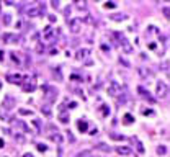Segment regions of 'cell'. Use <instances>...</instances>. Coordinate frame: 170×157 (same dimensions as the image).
I'll use <instances>...</instances> for the list:
<instances>
[{
  "mask_svg": "<svg viewBox=\"0 0 170 157\" xmlns=\"http://www.w3.org/2000/svg\"><path fill=\"white\" fill-rule=\"evenodd\" d=\"M42 38L46 39V41H54V38H56V30H54L53 26H46L44 31H42Z\"/></svg>",
  "mask_w": 170,
  "mask_h": 157,
  "instance_id": "52a82bcc",
  "label": "cell"
},
{
  "mask_svg": "<svg viewBox=\"0 0 170 157\" xmlns=\"http://www.w3.org/2000/svg\"><path fill=\"white\" fill-rule=\"evenodd\" d=\"M49 21H53V23H54V21H56V17H54V15H49Z\"/></svg>",
  "mask_w": 170,
  "mask_h": 157,
  "instance_id": "ab89813d",
  "label": "cell"
},
{
  "mask_svg": "<svg viewBox=\"0 0 170 157\" xmlns=\"http://www.w3.org/2000/svg\"><path fill=\"white\" fill-rule=\"evenodd\" d=\"M4 23H5V25H8V23H10V15H7V13L4 15Z\"/></svg>",
  "mask_w": 170,
  "mask_h": 157,
  "instance_id": "836d02e7",
  "label": "cell"
},
{
  "mask_svg": "<svg viewBox=\"0 0 170 157\" xmlns=\"http://www.w3.org/2000/svg\"><path fill=\"white\" fill-rule=\"evenodd\" d=\"M7 80L10 82V84H21V80H23V75H21V74H8V75H7Z\"/></svg>",
  "mask_w": 170,
  "mask_h": 157,
  "instance_id": "9c48e42d",
  "label": "cell"
},
{
  "mask_svg": "<svg viewBox=\"0 0 170 157\" xmlns=\"http://www.w3.org/2000/svg\"><path fill=\"white\" fill-rule=\"evenodd\" d=\"M157 154H159V156H164V154H167V147L160 144V146L157 147Z\"/></svg>",
  "mask_w": 170,
  "mask_h": 157,
  "instance_id": "4316f807",
  "label": "cell"
},
{
  "mask_svg": "<svg viewBox=\"0 0 170 157\" xmlns=\"http://www.w3.org/2000/svg\"><path fill=\"white\" fill-rule=\"evenodd\" d=\"M115 36H116L118 39H120V46H121V48H123V51L126 52V54H131V52H133V48H131V44L128 43V39L124 38V36L121 35V33H116V35H115Z\"/></svg>",
  "mask_w": 170,
  "mask_h": 157,
  "instance_id": "5b68a950",
  "label": "cell"
},
{
  "mask_svg": "<svg viewBox=\"0 0 170 157\" xmlns=\"http://www.w3.org/2000/svg\"><path fill=\"white\" fill-rule=\"evenodd\" d=\"M67 137H69V141H71V143H74L75 141V137H74V134L71 133V131H67Z\"/></svg>",
  "mask_w": 170,
  "mask_h": 157,
  "instance_id": "e575fe53",
  "label": "cell"
},
{
  "mask_svg": "<svg viewBox=\"0 0 170 157\" xmlns=\"http://www.w3.org/2000/svg\"><path fill=\"white\" fill-rule=\"evenodd\" d=\"M138 70H139V75H141L142 79H146V80H149V79H151V77L154 75V74H152V70H151V69H147V67H139Z\"/></svg>",
  "mask_w": 170,
  "mask_h": 157,
  "instance_id": "30bf717a",
  "label": "cell"
},
{
  "mask_svg": "<svg viewBox=\"0 0 170 157\" xmlns=\"http://www.w3.org/2000/svg\"><path fill=\"white\" fill-rule=\"evenodd\" d=\"M4 147V139H0V149Z\"/></svg>",
  "mask_w": 170,
  "mask_h": 157,
  "instance_id": "ee69618b",
  "label": "cell"
},
{
  "mask_svg": "<svg viewBox=\"0 0 170 157\" xmlns=\"http://www.w3.org/2000/svg\"><path fill=\"white\" fill-rule=\"evenodd\" d=\"M13 106H15V98L12 97V95H7V97L4 98V108L12 110Z\"/></svg>",
  "mask_w": 170,
  "mask_h": 157,
  "instance_id": "8fae6325",
  "label": "cell"
},
{
  "mask_svg": "<svg viewBox=\"0 0 170 157\" xmlns=\"http://www.w3.org/2000/svg\"><path fill=\"white\" fill-rule=\"evenodd\" d=\"M18 39H20V36L15 35V33H5L4 35V41L5 43H18Z\"/></svg>",
  "mask_w": 170,
  "mask_h": 157,
  "instance_id": "7c38bea8",
  "label": "cell"
},
{
  "mask_svg": "<svg viewBox=\"0 0 170 157\" xmlns=\"http://www.w3.org/2000/svg\"><path fill=\"white\" fill-rule=\"evenodd\" d=\"M108 93H110L111 97H120V95L123 93V87H121L120 82L111 80L110 84H108Z\"/></svg>",
  "mask_w": 170,
  "mask_h": 157,
  "instance_id": "3957f363",
  "label": "cell"
},
{
  "mask_svg": "<svg viewBox=\"0 0 170 157\" xmlns=\"http://www.w3.org/2000/svg\"><path fill=\"white\" fill-rule=\"evenodd\" d=\"M0 87H2V84H0Z\"/></svg>",
  "mask_w": 170,
  "mask_h": 157,
  "instance_id": "f6af8a7d",
  "label": "cell"
},
{
  "mask_svg": "<svg viewBox=\"0 0 170 157\" xmlns=\"http://www.w3.org/2000/svg\"><path fill=\"white\" fill-rule=\"evenodd\" d=\"M156 93H157V97H159V98H165V97H167V93H169V87H167L165 82H162V80L157 82Z\"/></svg>",
  "mask_w": 170,
  "mask_h": 157,
  "instance_id": "8992f818",
  "label": "cell"
},
{
  "mask_svg": "<svg viewBox=\"0 0 170 157\" xmlns=\"http://www.w3.org/2000/svg\"><path fill=\"white\" fill-rule=\"evenodd\" d=\"M75 106H77V103H75V101H72V103L69 105V108H75Z\"/></svg>",
  "mask_w": 170,
  "mask_h": 157,
  "instance_id": "b9f144b4",
  "label": "cell"
},
{
  "mask_svg": "<svg viewBox=\"0 0 170 157\" xmlns=\"http://www.w3.org/2000/svg\"><path fill=\"white\" fill-rule=\"evenodd\" d=\"M110 137H111V139H115V141H123L124 139L123 134H116V133H110Z\"/></svg>",
  "mask_w": 170,
  "mask_h": 157,
  "instance_id": "cb8c5ba5",
  "label": "cell"
},
{
  "mask_svg": "<svg viewBox=\"0 0 170 157\" xmlns=\"http://www.w3.org/2000/svg\"><path fill=\"white\" fill-rule=\"evenodd\" d=\"M75 7H77L79 10H85V8H87V4H85V2H84V4H82V2H77V4H75Z\"/></svg>",
  "mask_w": 170,
  "mask_h": 157,
  "instance_id": "f546056e",
  "label": "cell"
},
{
  "mask_svg": "<svg viewBox=\"0 0 170 157\" xmlns=\"http://www.w3.org/2000/svg\"><path fill=\"white\" fill-rule=\"evenodd\" d=\"M21 88L25 92H35L36 90V80L33 77H23V80H21Z\"/></svg>",
  "mask_w": 170,
  "mask_h": 157,
  "instance_id": "7a4b0ae2",
  "label": "cell"
},
{
  "mask_svg": "<svg viewBox=\"0 0 170 157\" xmlns=\"http://www.w3.org/2000/svg\"><path fill=\"white\" fill-rule=\"evenodd\" d=\"M164 15H165V18H169V7H164Z\"/></svg>",
  "mask_w": 170,
  "mask_h": 157,
  "instance_id": "f35d334b",
  "label": "cell"
},
{
  "mask_svg": "<svg viewBox=\"0 0 170 157\" xmlns=\"http://www.w3.org/2000/svg\"><path fill=\"white\" fill-rule=\"evenodd\" d=\"M142 113H144V115H154L152 110H142Z\"/></svg>",
  "mask_w": 170,
  "mask_h": 157,
  "instance_id": "74e56055",
  "label": "cell"
},
{
  "mask_svg": "<svg viewBox=\"0 0 170 157\" xmlns=\"http://www.w3.org/2000/svg\"><path fill=\"white\" fill-rule=\"evenodd\" d=\"M26 12V17L28 18H35V17H39L46 12V4H42V2H36V4H31L25 8Z\"/></svg>",
  "mask_w": 170,
  "mask_h": 157,
  "instance_id": "6da1fadb",
  "label": "cell"
},
{
  "mask_svg": "<svg viewBox=\"0 0 170 157\" xmlns=\"http://www.w3.org/2000/svg\"><path fill=\"white\" fill-rule=\"evenodd\" d=\"M36 146H38V150H39V152H46V150H48V146H44V144H41V143L36 144Z\"/></svg>",
  "mask_w": 170,
  "mask_h": 157,
  "instance_id": "f1b7e54d",
  "label": "cell"
},
{
  "mask_svg": "<svg viewBox=\"0 0 170 157\" xmlns=\"http://www.w3.org/2000/svg\"><path fill=\"white\" fill-rule=\"evenodd\" d=\"M49 139L53 141V143H56V144H62V136H61L59 133H53V134H49Z\"/></svg>",
  "mask_w": 170,
  "mask_h": 157,
  "instance_id": "e0dca14e",
  "label": "cell"
},
{
  "mask_svg": "<svg viewBox=\"0 0 170 157\" xmlns=\"http://www.w3.org/2000/svg\"><path fill=\"white\" fill-rule=\"evenodd\" d=\"M53 7L57 8V7H59V2H56V0H54V2H53Z\"/></svg>",
  "mask_w": 170,
  "mask_h": 157,
  "instance_id": "7bdbcfd3",
  "label": "cell"
},
{
  "mask_svg": "<svg viewBox=\"0 0 170 157\" xmlns=\"http://www.w3.org/2000/svg\"><path fill=\"white\" fill-rule=\"evenodd\" d=\"M77 129L80 133H87V129H89V123L85 121V119H79L77 121Z\"/></svg>",
  "mask_w": 170,
  "mask_h": 157,
  "instance_id": "5bb4252c",
  "label": "cell"
},
{
  "mask_svg": "<svg viewBox=\"0 0 170 157\" xmlns=\"http://www.w3.org/2000/svg\"><path fill=\"white\" fill-rule=\"evenodd\" d=\"M123 121H124V124H133V123H134V118H133L131 113H126V115L123 116Z\"/></svg>",
  "mask_w": 170,
  "mask_h": 157,
  "instance_id": "d6986e66",
  "label": "cell"
},
{
  "mask_svg": "<svg viewBox=\"0 0 170 157\" xmlns=\"http://www.w3.org/2000/svg\"><path fill=\"white\" fill-rule=\"evenodd\" d=\"M59 119H61L62 124H67V123H69V115L66 111H62V113H61V116H59Z\"/></svg>",
  "mask_w": 170,
  "mask_h": 157,
  "instance_id": "44dd1931",
  "label": "cell"
},
{
  "mask_svg": "<svg viewBox=\"0 0 170 157\" xmlns=\"http://www.w3.org/2000/svg\"><path fill=\"white\" fill-rule=\"evenodd\" d=\"M116 7V4H113V2H111V4H105V8H115Z\"/></svg>",
  "mask_w": 170,
  "mask_h": 157,
  "instance_id": "8d00e7d4",
  "label": "cell"
},
{
  "mask_svg": "<svg viewBox=\"0 0 170 157\" xmlns=\"http://www.w3.org/2000/svg\"><path fill=\"white\" fill-rule=\"evenodd\" d=\"M17 128H20L23 133H28V131H30V128H28V126H26L23 121H17Z\"/></svg>",
  "mask_w": 170,
  "mask_h": 157,
  "instance_id": "ffe728a7",
  "label": "cell"
},
{
  "mask_svg": "<svg viewBox=\"0 0 170 157\" xmlns=\"http://www.w3.org/2000/svg\"><path fill=\"white\" fill-rule=\"evenodd\" d=\"M110 18L111 20H115V21H123V20H126V15H123V13H115V15H110Z\"/></svg>",
  "mask_w": 170,
  "mask_h": 157,
  "instance_id": "ac0fdd59",
  "label": "cell"
},
{
  "mask_svg": "<svg viewBox=\"0 0 170 157\" xmlns=\"http://www.w3.org/2000/svg\"><path fill=\"white\" fill-rule=\"evenodd\" d=\"M97 149H100V150H103V152H110L111 150V147H108L105 143H100L98 146H97Z\"/></svg>",
  "mask_w": 170,
  "mask_h": 157,
  "instance_id": "7402d4cb",
  "label": "cell"
},
{
  "mask_svg": "<svg viewBox=\"0 0 170 157\" xmlns=\"http://www.w3.org/2000/svg\"><path fill=\"white\" fill-rule=\"evenodd\" d=\"M102 113H103L105 116L110 115V110H108V106H106V105H103V106H102Z\"/></svg>",
  "mask_w": 170,
  "mask_h": 157,
  "instance_id": "4dcf8cb0",
  "label": "cell"
},
{
  "mask_svg": "<svg viewBox=\"0 0 170 157\" xmlns=\"http://www.w3.org/2000/svg\"><path fill=\"white\" fill-rule=\"evenodd\" d=\"M116 152L120 154V156H128V154H131V149H129L128 146H118Z\"/></svg>",
  "mask_w": 170,
  "mask_h": 157,
  "instance_id": "9a60e30c",
  "label": "cell"
},
{
  "mask_svg": "<svg viewBox=\"0 0 170 157\" xmlns=\"http://www.w3.org/2000/svg\"><path fill=\"white\" fill-rule=\"evenodd\" d=\"M138 92H139V95H141L142 98H146V100H149V101H151V103H152V101H154V98L151 97V93H149V92L146 90L144 87H138Z\"/></svg>",
  "mask_w": 170,
  "mask_h": 157,
  "instance_id": "4fadbf2b",
  "label": "cell"
},
{
  "mask_svg": "<svg viewBox=\"0 0 170 157\" xmlns=\"http://www.w3.org/2000/svg\"><path fill=\"white\" fill-rule=\"evenodd\" d=\"M41 111L44 113L46 116H51V108H49V105H42V106H41Z\"/></svg>",
  "mask_w": 170,
  "mask_h": 157,
  "instance_id": "d4e9b609",
  "label": "cell"
},
{
  "mask_svg": "<svg viewBox=\"0 0 170 157\" xmlns=\"http://www.w3.org/2000/svg\"><path fill=\"white\" fill-rule=\"evenodd\" d=\"M36 51H38V52H42V51H44V46H42V43H39V44H38Z\"/></svg>",
  "mask_w": 170,
  "mask_h": 157,
  "instance_id": "d590c367",
  "label": "cell"
},
{
  "mask_svg": "<svg viewBox=\"0 0 170 157\" xmlns=\"http://www.w3.org/2000/svg\"><path fill=\"white\" fill-rule=\"evenodd\" d=\"M89 156H90V152H89V150H84V152H79L75 157H89Z\"/></svg>",
  "mask_w": 170,
  "mask_h": 157,
  "instance_id": "1f68e13d",
  "label": "cell"
},
{
  "mask_svg": "<svg viewBox=\"0 0 170 157\" xmlns=\"http://www.w3.org/2000/svg\"><path fill=\"white\" fill-rule=\"evenodd\" d=\"M42 90L46 92V100L48 101H54V100H56V97H57V90H56V88H53V87H42Z\"/></svg>",
  "mask_w": 170,
  "mask_h": 157,
  "instance_id": "ba28073f",
  "label": "cell"
},
{
  "mask_svg": "<svg viewBox=\"0 0 170 157\" xmlns=\"http://www.w3.org/2000/svg\"><path fill=\"white\" fill-rule=\"evenodd\" d=\"M89 52H90L89 49H79V51H77V56H75V57H77L79 61H84L85 57L89 56Z\"/></svg>",
  "mask_w": 170,
  "mask_h": 157,
  "instance_id": "2e32d148",
  "label": "cell"
},
{
  "mask_svg": "<svg viewBox=\"0 0 170 157\" xmlns=\"http://www.w3.org/2000/svg\"><path fill=\"white\" fill-rule=\"evenodd\" d=\"M18 113H20V115H23V116H25V115H33V111H31V110H25V108L18 110Z\"/></svg>",
  "mask_w": 170,
  "mask_h": 157,
  "instance_id": "83f0119b",
  "label": "cell"
},
{
  "mask_svg": "<svg viewBox=\"0 0 170 157\" xmlns=\"http://www.w3.org/2000/svg\"><path fill=\"white\" fill-rule=\"evenodd\" d=\"M84 21H85V23H93V18L90 17V15H87V17H85L84 20H82V23H84Z\"/></svg>",
  "mask_w": 170,
  "mask_h": 157,
  "instance_id": "d6a6232c",
  "label": "cell"
},
{
  "mask_svg": "<svg viewBox=\"0 0 170 157\" xmlns=\"http://www.w3.org/2000/svg\"><path fill=\"white\" fill-rule=\"evenodd\" d=\"M23 157H35L31 152H26V154H23Z\"/></svg>",
  "mask_w": 170,
  "mask_h": 157,
  "instance_id": "60d3db41",
  "label": "cell"
},
{
  "mask_svg": "<svg viewBox=\"0 0 170 157\" xmlns=\"http://www.w3.org/2000/svg\"><path fill=\"white\" fill-rule=\"evenodd\" d=\"M131 141H133V143H136V144H138V150H139V152H141V154H142V152H144V147H142V144H141V141H139V139H136V137H133V139H131Z\"/></svg>",
  "mask_w": 170,
  "mask_h": 157,
  "instance_id": "484cf974",
  "label": "cell"
},
{
  "mask_svg": "<svg viewBox=\"0 0 170 157\" xmlns=\"http://www.w3.org/2000/svg\"><path fill=\"white\" fill-rule=\"evenodd\" d=\"M82 18H72L71 21H69V31L74 33V35H79V33L82 31Z\"/></svg>",
  "mask_w": 170,
  "mask_h": 157,
  "instance_id": "277c9868",
  "label": "cell"
},
{
  "mask_svg": "<svg viewBox=\"0 0 170 157\" xmlns=\"http://www.w3.org/2000/svg\"><path fill=\"white\" fill-rule=\"evenodd\" d=\"M33 124H35V128H36V131H38V133H41V129H42V124H41V121H39V119H33Z\"/></svg>",
  "mask_w": 170,
  "mask_h": 157,
  "instance_id": "603a6c76",
  "label": "cell"
}]
</instances>
